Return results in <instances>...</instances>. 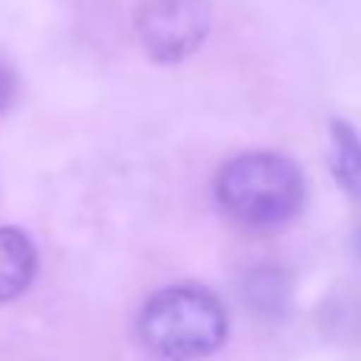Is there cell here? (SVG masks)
<instances>
[{
    "label": "cell",
    "mask_w": 361,
    "mask_h": 361,
    "mask_svg": "<svg viewBox=\"0 0 361 361\" xmlns=\"http://www.w3.org/2000/svg\"><path fill=\"white\" fill-rule=\"evenodd\" d=\"M216 200L235 222L247 228H279L305 203V178L288 156L244 152L216 175Z\"/></svg>",
    "instance_id": "obj_2"
},
{
    "label": "cell",
    "mask_w": 361,
    "mask_h": 361,
    "mask_svg": "<svg viewBox=\"0 0 361 361\" xmlns=\"http://www.w3.org/2000/svg\"><path fill=\"white\" fill-rule=\"evenodd\" d=\"M330 165L339 184L352 197H361V137L345 121L330 124Z\"/></svg>",
    "instance_id": "obj_5"
},
{
    "label": "cell",
    "mask_w": 361,
    "mask_h": 361,
    "mask_svg": "<svg viewBox=\"0 0 361 361\" xmlns=\"http://www.w3.org/2000/svg\"><path fill=\"white\" fill-rule=\"evenodd\" d=\"M38 257L19 228H0V305L19 298L35 276Z\"/></svg>",
    "instance_id": "obj_4"
},
{
    "label": "cell",
    "mask_w": 361,
    "mask_h": 361,
    "mask_svg": "<svg viewBox=\"0 0 361 361\" xmlns=\"http://www.w3.org/2000/svg\"><path fill=\"white\" fill-rule=\"evenodd\" d=\"M19 95V76H16V67L0 54V114H6L13 108Z\"/></svg>",
    "instance_id": "obj_6"
},
{
    "label": "cell",
    "mask_w": 361,
    "mask_h": 361,
    "mask_svg": "<svg viewBox=\"0 0 361 361\" xmlns=\"http://www.w3.org/2000/svg\"><path fill=\"white\" fill-rule=\"evenodd\" d=\"M212 25L206 0H143L137 10V35L159 63H178L197 54Z\"/></svg>",
    "instance_id": "obj_3"
},
{
    "label": "cell",
    "mask_w": 361,
    "mask_h": 361,
    "mask_svg": "<svg viewBox=\"0 0 361 361\" xmlns=\"http://www.w3.org/2000/svg\"><path fill=\"white\" fill-rule=\"evenodd\" d=\"M228 336L225 307L203 286H169L140 311V339L159 361H200Z\"/></svg>",
    "instance_id": "obj_1"
}]
</instances>
